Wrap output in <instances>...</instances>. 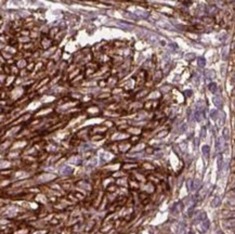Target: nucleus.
I'll return each mask as SVG.
<instances>
[{
    "label": "nucleus",
    "instance_id": "1",
    "mask_svg": "<svg viewBox=\"0 0 235 234\" xmlns=\"http://www.w3.org/2000/svg\"><path fill=\"white\" fill-rule=\"evenodd\" d=\"M220 204H221L220 197H218V196H217V197H215L214 201L211 202V206H212V207H218Z\"/></svg>",
    "mask_w": 235,
    "mask_h": 234
},
{
    "label": "nucleus",
    "instance_id": "2",
    "mask_svg": "<svg viewBox=\"0 0 235 234\" xmlns=\"http://www.w3.org/2000/svg\"><path fill=\"white\" fill-rule=\"evenodd\" d=\"M72 171H73V169H72L71 167H65V168H63V169L61 170V174H66V176H68V174H72Z\"/></svg>",
    "mask_w": 235,
    "mask_h": 234
},
{
    "label": "nucleus",
    "instance_id": "3",
    "mask_svg": "<svg viewBox=\"0 0 235 234\" xmlns=\"http://www.w3.org/2000/svg\"><path fill=\"white\" fill-rule=\"evenodd\" d=\"M200 188V180H195L194 181V183H193V190H198Z\"/></svg>",
    "mask_w": 235,
    "mask_h": 234
},
{
    "label": "nucleus",
    "instance_id": "4",
    "mask_svg": "<svg viewBox=\"0 0 235 234\" xmlns=\"http://www.w3.org/2000/svg\"><path fill=\"white\" fill-rule=\"evenodd\" d=\"M203 227H204V230H205V231H206V230L209 228V221H208L207 219L203 221Z\"/></svg>",
    "mask_w": 235,
    "mask_h": 234
},
{
    "label": "nucleus",
    "instance_id": "5",
    "mask_svg": "<svg viewBox=\"0 0 235 234\" xmlns=\"http://www.w3.org/2000/svg\"><path fill=\"white\" fill-rule=\"evenodd\" d=\"M214 102H215V104H216L217 106H219V108H220V106H221V101H220V99H219L218 97H216V98H214Z\"/></svg>",
    "mask_w": 235,
    "mask_h": 234
},
{
    "label": "nucleus",
    "instance_id": "6",
    "mask_svg": "<svg viewBox=\"0 0 235 234\" xmlns=\"http://www.w3.org/2000/svg\"><path fill=\"white\" fill-rule=\"evenodd\" d=\"M209 89H210V91L215 92V91L217 90V86L215 84H210V86H209Z\"/></svg>",
    "mask_w": 235,
    "mask_h": 234
},
{
    "label": "nucleus",
    "instance_id": "7",
    "mask_svg": "<svg viewBox=\"0 0 235 234\" xmlns=\"http://www.w3.org/2000/svg\"><path fill=\"white\" fill-rule=\"evenodd\" d=\"M203 153H204L205 155H208V153H209V148H208V146H204V148H203Z\"/></svg>",
    "mask_w": 235,
    "mask_h": 234
},
{
    "label": "nucleus",
    "instance_id": "8",
    "mask_svg": "<svg viewBox=\"0 0 235 234\" xmlns=\"http://www.w3.org/2000/svg\"><path fill=\"white\" fill-rule=\"evenodd\" d=\"M223 137H224V139H229V130L228 129L223 130Z\"/></svg>",
    "mask_w": 235,
    "mask_h": 234
},
{
    "label": "nucleus",
    "instance_id": "9",
    "mask_svg": "<svg viewBox=\"0 0 235 234\" xmlns=\"http://www.w3.org/2000/svg\"><path fill=\"white\" fill-rule=\"evenodd\" d=\"M232 7H233V8H234V9H235V1H234V2H232Z\"/></svg>",
    "mask_w": 235,
    "mask_h": 234
},
{
    "label": "nucleus",
    "instance_id": "10",
    "mask_svg": "<svg viewBox=\"0 0 235 234\" xmlns=\"http://www.w3.org/2000/svg\"><path fill=\"white\" fill-rule=\"evenodd\" d=\"M217 234H223V233H222L221 231H218V232H217Z\"/></svg>",
    "mask_w": 235,
    "mask_h": 234
},
{
    "label": "nucleus",
    "instance_id": "11",
    "mask_svg": "<svg viewBox=\"0 0 235 234\" xmlns=\"http://www.w3.org/2000/svg\"><path fill=\"white\" fill-rule=\"evenodd\" d=\"M233 94H235V89H234V90H233Z\"/></svg>",
    "mask_w": 235,
    "mask_h": 234
},
{
    "label": "nucleus",
    "instance_id": "12",
    "mask_svg": "<svg viewBox=\"0 0 235 234\" xmlns=\"http://www.w3.org/2000/svg\"><path fill=\"white\" fill-rule=\"evenodd\" d=\"M189 234H194V233H193V232H190V233H189Z\"/></svg>",
    "mask_w": 235,
    "mask_h": 234
},
{
    "label": "nucleus",
    "instance_id": "13",
    "mask_svg": "<svg viewBox=\"0 0 235 234\" xmlns=\"http://www.w3.org/2000/svg\"><path fill=\"white\" fill-rule=\"evenodd\" d=\"M233 170H234V171H235V167H234V168H233Z\"/></svg>",
    "mask_w": 235,
    "mask_h": 234
}]
</instances>
